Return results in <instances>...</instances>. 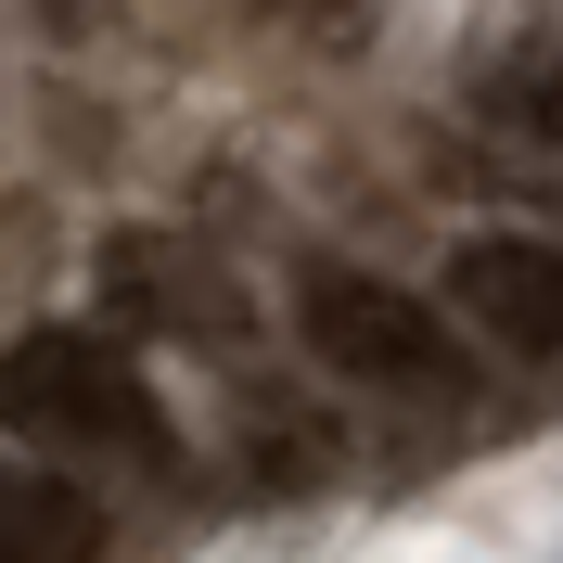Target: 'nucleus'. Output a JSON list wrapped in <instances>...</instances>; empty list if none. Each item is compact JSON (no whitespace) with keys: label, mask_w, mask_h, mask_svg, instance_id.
I'll return each instance as SVG.
<instances>
[{"label":"nucleus","mask_w":563,"mask_h":563,"mask_svg":"<svg viewBox=\"0 0 563 563\" xmlns=\"http://www.w3.org/2000/svg\"><path fill=\"white\" fill-rule=\"evenodd\" d=\"M0 397H13V435L26 449L77 461V474H167L179 461L167 397L141 385V358L103 346V333H13Z\"/></svg>","instance_id":"obj_1"},{"label":"nucleus","mask_w":563,"mask_h":563,"mask_svg":"<svg viewBox=\"0 0 563 563\" xmlns=\"http://www.w3.org/2000/svg\"><path fill=\"white\" fill-rule=\"evenodd\" d=\"M0 563H103V499H90V474H13V487H0Z\"/></svg>","instance_id":"obj_4"},{"label":"nucleus","mask_w":563,"mask_h":563,"mask_svg":"<svg viewBox=\"0 0 563 563\" xmlns=\"http://www.w3.org/2000/svg\"><path fill=\"white\" fill-rule=\"evenodd\" d=\"M449 308L474 320L487 346L563 372V244H538V231H474V244L449 256Z\"/></svg>","instance_id":"obj_3"},{"label":"nucleus","mask_w":563,"mask_h":563,"mask_svg":"<svg viewBox=\"0 0 563 563\" xmlns=\"http://www.w3.org/2000/svg\"><path fill=\"white\" fill-rule=\"evenodd\" d=\"M295 333H308L320 372H346V385H410V397H449L474 358H461V320L435 295H397L372 269H308L295 282Z\"/></svg>","instance_id":"obj_2"}]
</instances>
